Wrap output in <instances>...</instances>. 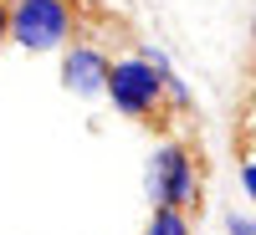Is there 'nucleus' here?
<instances>
[{
    "label": "nucleus",
    "mask_w": 256,
    "mask_h": 235,
    "mask_svg": "<svg viewBox=\"0 0 256 235\" xmlns=\"http://www.w3.org/2000/svg\"><path fill=\"white\" fill-rule=\"evenodd\" d=\"M144 235H190V210H174V205H159L154 220H148Z\"/></svg>",
    "instance_id": "obj_5"
},
{
    "label": "nucleus",
    "mask_w": 256,
    "mask_h": 235,
    "mask_svg": "<svg viewBox=\"0 0 256 235\" xmlns=\"http://www.w3.org/2000/svg\"><path fill=\"white\" fill-rule=\"evenodd\" d=\"M251 41H256V15H251Z\"/></svg>",
    "instance_id": "obj_8"
},
{
    "label": "nucleus",
    "mask_w": 256,
    "mask_h": 235,
    "mask_svg": "<svg viewBox=\"0 0 256 235\" xmlns=\"http://www.w3.org/2000/svg\"><path fill=\"white\" fill-rule=\"evenodd\" d=\"M102 92L113 97V108L134 123H154L164 113V97H169V72L159 56H128L108 67V82Z\"/></svg>",
    "instance_id": "obj_1"
},
{
    "label": "nucleus",
    "mask_w": 256,
    "mask_h": 235,
    "mask_svg": "<svg viewBox=\"0 0 256 235\" xmlns=\"http://www.w3.org/2000/svg\"><path fill=\"white\" fill-rule=\"evenodd\" d=\"M77 31L72 0H10V41L26 51H56Z\"/></svg>",
    "instance_id": "obj_2"
},
{
    "label": "nucleus",
    "mask_w": 256,
    "mask_h": 235,
    "mask_svg": "<svg viewBox=\"0 0 256 235\" xmlns=\"http://www.w3.org/2000/svg\"><path fill=\"white\" fill-rule=\"evenodd\" d=\"M148 189H154L159 205H174V210H190L200 195V179H195V159H190L184 143H164L154 164H148Z\"/></svg>",
    "instance_id": "obj_3"
},
{
    "label": "nucleus",
    "mask_w": 256,
    "mask_h": 235,
    "mask_svg": "<svg viewBox=\"0 0 256 235\" xmlns=\"http://www.w3.org/2000/svg\"><path fill=\"white\" fill-rule=\"evenodd\" d=\"M108 67L113 61L102 56L98 46H72L67 61H62V82H67L72 92H102V82H108Z\"/></svg>",
    "instance_id": "obj_4"
},
{
    "label": "nucleus",
    "mask_w": 256,
    "mask_h": 235,
    "mask_svg": "<svg viewBox=\"0 0 256 235\" xmlns=\"http://www.w3.org/2000/svg\"><path fill=\"white\" fill-rule=\"evenodd\" d=\"M246 189L256 195V164H246Z\"/></svg>",
    "instance_id": "obj_7"
},
{
    "label": "nucleus",
    "mask_w": 256,
    "mask_h": 235,
    "mask_svg": "<svg viewBox=\"0 0 256 235\" xmlns=\"http://www.w3.org/2000/svg\"><path fill=\"white\" fill-rule=\"evenodd\" d=\"M6 41H10V5L0 0V46H6Z\"/></svg>",
    "instance_id": "obj_6"
}]
</instances>
